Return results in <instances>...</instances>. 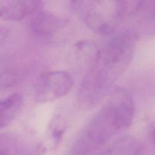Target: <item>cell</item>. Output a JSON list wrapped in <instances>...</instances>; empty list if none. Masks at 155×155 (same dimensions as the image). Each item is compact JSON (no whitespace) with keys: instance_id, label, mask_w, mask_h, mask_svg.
Here are the masks:
<instances>
[{"instance_id":"1","label":"cell","mask_w":155,"mask_h":155,"mask_svg":"<svg viewBox=\"0 0 155 155\" xmlns=\"http://www.w3.org/2000/svg\"><path fill=\"white\" fill-rule=\"evenodd\" d=\"M138 36L137 31L127 29L97 51L79 88L77 101L80 108H94L112 90L133 61Z\"/></svg>"},{"instance_id":"6","label":"cell","mask_w":155,"mask_h":155,"mask_svg":"<svg viewBox=\"0 0 155 155\" xmlns=\"http://www.w3.org/2000/svg\"><path fill=\"white\" fill-rule=\"evenodd\" d=\"M40 142L13 133L0 134V155H42Z\"/></svg>"},{"instance_id":"2","label":"cell","mask_w":155,"mask_h":155,"mask_svg":"<svg viewBox=\"0 0 155 155\" xmlns=\"http://www.w3.org/2000/svg\"><path fill=\"white\" fill-rule=\"evenodd\" d=\"M135 102L127 89L118 87L95 114L74 142L72 155H89L131 126Z\"/></svg>"},{"instance_id":"10","label":"cell","mask_w":155,"mask_h":155,"mask_svg":"<svg viewBox=\"0 0 155 155\" xmlns=\"http://www.w3.org/2000/svg\"><path fill=\"white\" fill-rule=\"evenodd\" d=\"M142 146L139 139L124 135L116 139L99 155H142Z\"/></svg>"},{"instance_id":"14","label":"cell","mask_w":155,"mask_h":155,"mask_svg":"<svg viewBox=\"0 0 155 155\" xmlns=\"http://www.w3.org/2000/svg\"><path fill=\"white\" fill-rule=\"evenodd\" d=\"M149 131H150V136H151V139L152 140L153 144H154L155 147V120L152 121L150 124L149 127Z\"/></svg>"},{"instance_id":"13","label":"cell","mask_w":155,"mask_h":155,"mask_svg":"<svg viewBox=\"0 0 155 155\" xmlns=\"http://www.w3.org/2000/svg\"><path fill=\"white\" fill-rule=\"evenodd\" d=\"M9 30L5 27L0 24V46L5 43L8 38Z\"/></svg>"},{"instance_id":"3","label":"cell","mask_w":155,"mask_h":155,"mask_svg":"<svg viewBox=\"0 0 155 155\" xmlns=\"http://www.w3.org/2000/svg\"><path fill=\"white\" fill-rule=\"evenodd\" d=\"M70 8L91 30L101 36L113 34L127 18L126 1H72Z\"/></svg>"},{"instance_id":"12","label":"cell","mask_w":155,"mask_h":155,"mask_svg":"<svg viewBox=\"0 0 155 155\" xmlns=\"http://www.w3.org/2000/svg\"><path fill=\"white\" fill-rule=\"evenodd\" d=\"M18 81V76L14 72L8 71L0 75V85L2 86H11Z\"/></svg>"},{"instance_id":"11","label":"cell","mask_w":155,"mask_h":155,"mask_svg":"<svg viewBox=\"0 0 155 155\" xmlns=\"http://www.w3.org/2000/svg\"><path fill=\"white\" fill-rule=\"evenodd\" d=\"M65 129H66V124L64 120L61 117L56 116L53 119L51 125L50 126L51 137L54 143L58 144L60 142V140L64 133Z\"/></svg>"},{"instance_id":"8","label":"cell","mask_w":155,"mask_h":155,"mask_svg":"<svg viewBox=\"0 0 155 155\" xmlns=\"http://www.w3.org/2000/svg\"><path fill=\"white\" fill-rule=\"evenodd\" d=\"M43 8V2L36 0H16L4 3L0 7V18L8 21H18L32 16Z\"/></svg>"},{"instance_id":"9","label":"cell","mask_w":155,"mask_h":155,"mask_svg":"<svg viewBox=\"0 0 155 155\" xmlns=\"http://www.w3.org/2000/svg\"><path fill=\"white\" fill-rule=\"evenodd\" d=\"M24 98L20 93H13L0 100V129L10 125L22 111Z\"/></svg>"},{"instance_id":"4","label":"cell","mask_w":155,"mask_h":155,"mask_svg":"<svg viewBox=\"0 0 155 155\" xmlns=\"http://www.w3.org/2000/svg\"><path fill=\"white\" fill-rule=\"evenodd\" d=\"M73 86L74 79L67 71H47L36 80L35 98L38 102H51L68 95Z\"/></svg>"},{"instance_id":"7","label":"cell","mask_w":155,"mask_h":155,"mask_svg":"<svg viewBox=\"0 0 155 155\" xmlns=\"http://www.w3.org/2000/svg\"><path fill=\"white\" fill-rule=\"evenodd\" d=\"M137 19L141 29L155 35V1H127V18Z\"/></svg>"},{"instance_id":"5","label":"cell","mask_w":155,"mask_h":155,"mask_svg":"<svg viewBox=\"0 0 155 155\" xmlns=\"http://www.w3.org/2000/svg\"><path fill=\"white\" fill-rule=\"evenodd\" d=\"M68 24L65 18L42 8L31 16L30 29L36 36L50 39L64 30Z\"/></svg>"}]
</instances>
